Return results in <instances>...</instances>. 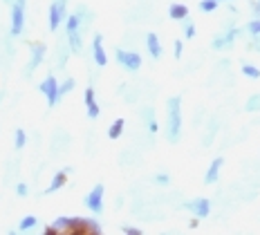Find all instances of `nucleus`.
<instances>
[{
	"label": "nucleus",
	"instance_id": "nucleus-1",
	"mask_svg": "<svg viewBox=\"0 0 260 235\" xmlns=\"http://www.w3.org/2000/svg\"><path fill=\"white\" fill-rule=\"evenodd\" d=\"M166 110H169V137L171 144H175L180 139V132H182V99L180 96H171L169 103H166Z\"/></svg>",
	"mask_w": 260,
	"mask_h": 235
},
{
	"label": "nucleus",
	"instance_id": "nucleus-2",
	"mask_svg": "<svg viewBox=\"0 0 260 235\" xmlns=\"http://www.w3.org/2000/svg\"><path fill=\"white\" fill-rule=\"evenodd\" d=\"M25 27V0H14L12 5V34L20 36Z\"/></svg>",
	"mask_w": 260,
	"mask_h": 235
},
{
	"label": "nucleus",
	"instance_id": "nucleus-3",
	"mask_svg": "<svg viewBox=\"0 0 260 235\" xmlns=\"http://www.w3.org/2000/svg\"><path fill=\"white\" fill-rule=\"evenodd\" d=\"M104 193H106L104 184H96L94 188H92L90 193L85 195V206H88L92 213H96V215L104 211Z\"/></svg>",
	"mask_w": 260,
	"mask_h": 235
},
{
	"label": "nucleus",
	"instance_id": "nucleus-4",
	"mask_svg": "<svg viewBox=\"0 0 260 235\" xmlns=\"http://www.w3.org/2000/svg\"><path fill=\"white\" fill-rule=\"evenodd\" d=\"M39 90L47 96V106L50 108H54L58 103V99H61V96H58V81L54 79V76H47V79L39 85Z\"/></svg>",
	"mask_w": 260,
	"mask_h": 235
},
{
	"label": "nucleus",
	"instance_id": "nucleus-5",
	"mask_svg": "<svg viewBox=\"0 0 260 235\" xmlns=\"http://www.w3.org/2000/svg\"><path fill=\"white\" fill-rule=\"evenodd\" d=\"M117 61L121 68L130 70V72H137L142 68V56L137 52H126V50H117Z\"/></svg>",
	"mask_w": 260,
	"mask_h": 235
},
{
	"label": "nucleus",
	"instance_id": "nucleus-6",
	"mask_svg": "<svg viewBox=\"0 0 260 235\" xmlns=\"http://www.w3.org/2000/svg\"><path fill=\"white\" fill-rule=\"evenodd\" d=\"M63 18H65V0H54L50 5V29L56 31Z\"/></svg>",
	"mask_w": 260,
	"mask_h": 235
},
{
	"label": "nucleus",
	"instance_id": "nucleus-7",
	"mask_svg": "<svg viewBox=\"0 0 260 235\" xmlns=\"http://www.w3.org/2000/svg\"><path fill=\"white\" fill-rule=\"evenodd\" d=\"M43 56H45V45H43V43H34V45H31V61L27 65V74H31L43 63Z\"/></svg>",
	"mask_w": 260,
	"mask_h": 235
},
{
	"label": "nucleus",
	"instance_id": "nucleus-8",
	"mask_svg": "<svg viewBox=\"0 0 260 235\" xmlns=\"http://www.w3.org/2000/svg\"><path fill=\"white\" fill-rule=\"evenodd\" d=\"M92 54H94V61L99 68H104V65L108 63V56H106V50H104V38H101V34L94 36V41H92Z\"/></svg>",
	"mask_w": 260,
	"mask_h": 235
},
{
	"label": "nucleus",
	"instance_id": "nucleus-9",
	"mask_svg": "<svg viewBox=\"0 0 260 235\" xmlns=\"http://www.w3.org/2000/svg\"><path fill=\"white\" fill-rule=\"evenodd\" d=\"M186 209H188V211H193V213H195V217H207V215H209V211H211V202H209V199H204V197H198V199L188 202Z\"/></svg>",
	"mask_w": 260,
	"mask_h": 235
},
{
	"label": "nucleus",
	"instance_id": "nucleus-10",
	"mask_svg": "<svg viewBox=\"0 0 260 235\" xmlns=\"http://www.w3.org/2000/svg\"><path fill=\"white\" fill-rule=\"evenodd\" d=\"M68 173H70V168H65V171H58L56 175H54L52 184L45 188V193L50 195V193H56V190H61L63 186H65V182H68Z\"/></svg>",
	"mask_w": 260,
	"mask_h": 235
},
{
	"label": "nucleus",
	"instance_id": "nucleus-11",
	"mask_svg": "<svg viewBox=\"0 0 260 235\" xmlns=\"http://www.w3.org/2000/svg\"><path fill=\"white\" fill-rule=\"evenodd\" d=\"M85 108H88V117L90 119H96L99 117V106H96V99H94V90H92V87H88V90H85Z\"/></svg>",
	"mask_w": 260,
	"mask_h": 235
},
{
	"label": "nucleus",
	"instance_id": "nucleus-12",
	"mask_svg": "<svg viewBox=\"0 0 260 235\" xmlns=\"http://www.w3.org/2000/svg\"><path fill=\"white\" fill-rule=\"evenodd\" d=\"M222 157H215L213 161H211V166H209V171L207 175H204V182L207 184H213V182H218V175H220V168H222Z\"/></svg>",
	"mask_w": 260,
	"mask_h": 235
},
{
	"label": "nucleus",
	"instance_id": "nucleus-13",
	"mask_svg": "<svg viewBox=\"0 0 260 235\" xmlns=\"http://www.w3.org/2000/svg\"><path fill=\"white\" fill-rule=\"evenodd\" d=\"M146 45H148V52H150V56H153V58L161 56V45H159V38H157V34L150 31V34L146 36Z\"/></svg>",
	"mask_w": 260,
	"mask_h": 235
},
{
	"label": "nucleus",
	"instance_id": "nucleus-14",
	"mask_svg": "<svg viewBox=\"0 0 260 235\" xmlns=\"http://www.w3.org/2000/svg\"><path fill=\"white\" fill-rule=\"evenodd\" d=\"M169 16L173 20H184V18H188V7L186 5H171L169 7Z\"/></svg>",
	"mask_w": 260,
	"mask_h": 235
},
{
	"label": "nucleus",
	"instance_id": "nucleus-15",
	"mask_svg": "<svg viewBox=\"0 0 260 235\" xmlns=\"http://www.w3.org/2000/svg\"><path fill=\"white\" fill-rule=\"evenodd\" d=\"M68 41H70V50H72L74 54H79L81 50H83V43H81V31L79 29L68 31Z\"/></svg>",
	"mask_w": 260,
	"mask_h": 235
},
{
	"label": "nucleus",
	"instance_id": "nucleus-16",
	"mask_svg": "<svg viewBox=\"0 0 260 235\" xmlns=\"http://www.w3.org/2000/svg\"><path fill=\"white\" fill-rule=\"evenodd\" d=\"M123 128H126V121H123V119H117V121L110 125V130H108V137H110V139H119L123 132Z\"/></svg>",
	"mask_w": 260,
	"mask_h": 235
},
{
	"label": "nucleus",
	"instance_id": "nucleus-17",
	"mask_svg": "<svg viewBox=\"0 0 260 235\" xmlns=\"http://www.w3.org/2000/svg\"><path fill=\"white\" fill-rule=\"evenodd\" d=\"M25 144H27V135H25V130L18 128V130L14 132V146H16V150H23Z\"/></svg>",
	"mask_w": 260,
	"mask_h": 235
},
{
	"label": "nucleus",
	"instance_id": "nucleus-18",
	"mask_svg": "<svg viewBox=\"0 0 260 235\" xmlns=\"http://www.w3.org/2000/svg\"><path fill=\"white\" fill-rule=\"evenodd\" d=\"M36 224H39V220H36L34 215H27V217H23V220H20V231H29V228H34Z\"/></svg>",
	"mask_w": 260,
	"mask_h": 235
},
{
	"label": "nucleus",
	"instance_id": "nucleus-19",
	"mask_svg": "<svg viewBox=\"0 0 260 235\" xmlns=\"http://www.w3.org/2000/svg\"><path fill=\"white\" fill-rule=\"evenodd\" d=\"M200 9L207 14L215 12V9H218V0H202V3H200Z\"/></svg>",
	"mask_w": 260,
	"mask_h": 235
},
{
	"label": "nucleus",
	"instance_id": "nucleus-20",
	"mask_svg": "<svg viewBox=\"0 0 260 235\" xmlns=\"http://www.w3.org/2000/svg\"><path fill=\"white\" fill-rule=\"evenodd\" d=\"M242 74L249 76V79H260V70L253 68V65H245V68H242Z\"/></svg>",
	"mask_w": 260,
	"mask_h": 235
},
{
	"label": "nucleus",
	"instance_id": "nucleus-21",
	"mask_svg": "<svg viewBox=\"0 0 260 235\" xmlns=\"http://www.w3.org/2000/svg\"><path fill=\"white\" fill-rule=\"evenodd\" d=\"M247 110H249V112H256V110H260V94H253L251 99L247 101Z\"/></svg>",
	"mask_w": 260,
	"mask_h": 235
},
{
	"label": "nucleus",
	"instance_id": "nucleus-22",
	"mask_svg": "<svg viewBox=\"0 0 260 235\" xmlns=\"http://www.w3.org/2000/svg\"><path fill=\"white\" fill-rule=\"evenodd\" d=\"M72 87H74V81H72V79H68L63 85H58V96H65L70 90H72Z\"/></svg>",
	"mask_w": 260,
	"mask_h": 235
},
{
	"label": "nucleus",
	"instance_id": "nucleus-23",
	"mask_svg": "<svg viewBox=\"0 0 260 235\" xmlns=\"http://www.w3.org/2000/svg\"><path fill=\"white\" fill-rule=\"evenodd\" d=\"M247 29L251 31V34H256V36H260V20H251V23L247 25Z\"/></svg>",
	"mask_w": 260,
	"mask_h": 235
},
{
	"label": "nucleus",
	"instance_id": "nucleus-24",
	"mask_svg": "<svg viewBox=\"0 0 260 235\" xmlns=\"http://www.w3.org/2000/svg\"><path fill=\"white\" fill-rule=\"evenodd\" d=\"M121 231L126 235H142V228H137V226H123Z\"/></svg>",
	"mask_w": 260,
	"mask_h": 235
},
{
	"label": "nucleus",
	"instance_id": "nucleus-25",
	"mask_svg": "<svg viewBox=\"0 0 260 235\" xmlns=\"http://www.w3.org/2000/svg\"><path fill=\"white\" fill-rule=\"evenodd\" d=\"M184 31H186V38H193V36H195V27H193L191 20L186 23V27H184Z\"/></svg>",
	"mask_w": 260,
	"mask_h": 235
},
{
	"label": "nucleus",
	"instance_id": "nucleus-26",
	"mask_svg": "<svg viewBox=\"0 0 260 235\" xmlns=\"http://www.w3.org/2000/svg\"><path fill=\"white\" fill-rule=\"evenodd\" d=\"M148 130H150V135L157 132V121L153 119V112H150V119H148Z\"/></svg>",
	"mask_w": 260,
	"mask_h": 235
},
{
	"label": "nucleus",
	"instance_id": "nucleus-27",
	"mask_svg": "<svg viewBox=\"0 0 260 235\" xmlns=\"http://www.w3.org/2000/svg\"><path fill=\"white\" fill-rule=\"evenodd\" d=\"M16 193H18L20 197H27V193H29V190H27L25 184H18V186H16Z\"/></svg>",
	"mask_w": 260,
	"mask_h": 235
},
{
	"label": "nucleus",
	"instance_id": "nucleus-28",
	"mask_svg": "<svg viewBox=\"0 0 260 235\" xmlns=\"http://www.w3.org/2000/svg\"><path fill=\"white\" fill-rule=\"evenodd\" d=\"M155 182H157V184H169V182H171V177H169V175L161 173V175H157V177H155Z\"/></svg>",
	"mask_w": 260,
	"mask_h": 235
},
{
	"label": "nucleus",
	"instance_id": "nucleus-29",
	"mask_svg": "<svg viewBox=\"0 0 260 235\" xmlns=\"http://www.w3.org/2000/svg\"><path fill=\"white\" fill-rule=\"evenodd\" d=\"M182 50H184V43L182 41H175V58L182 56Z\"/></svg>",
	"mask_w": 260,
	"mask_h": 235
},
{
	"label": "nucleus",
	"instance_id": "nucleus-30",
	"mask_svg": "<svg viewBox=\"0 0 260 235\" xmlns=\"http://www.w3.org/2000/svg\"><path fill=\"white\" fill-rule=\"evenodd\" d=\"M45 233H47V235H52V233H58V228H56V226H47V228H45Z\"/></svg>",
	"mask_w": 260,
	"mask_h": 235
},
{
	"label": "nucleus",
	"instance_id": "nucleus-31",
	"mask_svg": "<svg viewBox=\"0 0 260 235\" xmlns=\"http://www.w3.org/2000/svg\"><path fill=\"white\" fill-rule=\"evenodd\" d=\"M253 9H256V14L260 16V0H258V3H253Z\"/></svg>",
	"mask_w": 260,
	"mask_h": 235
},
{
	"label": "nucleus",
	"instance_id": "nucleus-32",
	"mask_svg": "<svg viewBox=\"0 0 260 235\" xmlns=\"http://www.w3.org/2000/svg\"><path fill=\"white\" fill-rule=\"evenodd\" d=\"M218 3H222V0H218Z\"/></svg>",
	"mask_w": 260,
	"mask_h": 235
}]
</instances>
